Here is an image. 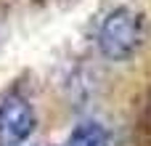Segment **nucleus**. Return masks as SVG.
Segmentation results:
<instances>
[{"instance_id": "nucleus-1", "label": "nucleus", "mask_w": 151, "mask_h": 146, "mask_svg": "<svg viewBox=\"0 0 151 146\" xmlns=\"http://www.w3.org/2000/svg\"><path fill=\"white\" fill-rule=\"evenodd\" d=\"M143 43V16L135 8H114L98 29V51L109 61H127Z\"/></svg>"}, {"instance_id": "nucleus-3", "label": "nucleus", "mask_w": 151, "mask_h": 146, "mask_svg": "<svg viewBox=\"0 0 151 146\" xmlns=\"http://www.w3.org/2000/svg\"><path fill=\"white\" fill-rule=\"evenodd\" d=\"M66 146H111V136L101 122L88 120V122H80L72 130Z\"/></svg>"}, {"instance_id": "nucleus-2", "label": "nucleus", "mask_w": 151, "mask_h": 146, "mask_svg": "<svg viewBox=\"0 0 151 146\" xmlns=\"http://www.w3.org/2000/svg\"><path fill=\"white\" fill-rule=\"evenodd\" d=\"M37 117L21 93L11 90L0 98V146H19L35 133Z\"/></svg>"}]
</instances>
